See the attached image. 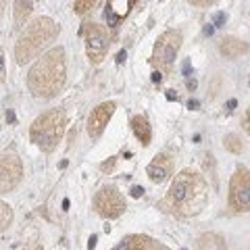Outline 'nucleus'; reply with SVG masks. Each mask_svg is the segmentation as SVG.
Segmentation results:
<instances>
[{
  "instance_id": "2",
  "label": "nucleus",
  "mask_w": 250,
  "mask_h": 250,
  "mask_svg": "<svg viewBox=\"0 0 250 250\" xmlns=\"http://www.w3.org/2000/svg\"><path fill=\"white\" fill-rule=\"evenodd\" d=\"M67 80L65 48L54 46L34 62L27 73V88L36 98H54Z\"/></svg>"
},
{
  "instance_id": "9",
  "label": "nucleus",
  "mask_w": 250,
  "mask_h": 250,
  "mask_svg": "<svg viewBox=\"0 0 250 250\" xmlns=\"http://www.w3.org/2000/svg\"><path fill=\"white\" fill-rule=\"evenodd\" d=\"M23 177L21 159L15 152L0 154V194L11 192Z\"/></svg>"
},
{
  "instance_id": "28",
  "label": "nucleus",
  "mask_w": 250,
  "mask_h": 250,
  "mask_svg": "<svg viewBox=\"0 0 250 250\" xmlns=\"http://www.w3.org/2000/svg\"><path fill=\"white\" fill-rule=\"evenodd\" d=\"M186 85H188V90H190V92H194V90H196V85H198V83H196V80H188V82H186Z\"/></svg>"
},
{
  "instance_id": "29",
  "label": "nucleus",
  "mask_w": 250,
  "mask_h": 250,
  "mask_svg": "<svg viewBox=\"0 0 250 250\" xmlns=\"http://www.w3.org/2000/svg\"><path fill=\"white\" fill-rule=\"evenodd\" d=\"M238 106V103H236V98H231V100H228V111H233V108Z\"/></svg>"
},
{
  "instance_id": "32",
  "label": "nucleus",
  "mask_w": 250,
  "mask_h": 250,
  "mask_svg": "<svg viewBox=\"0 0 250 250\" xmlns=\"http://www.w3.org/2000/svg\"><path fill=\"white\" fill-rule=\"evenodd\" d=\"M123 61H125V50H121L119 54H117V62H119V65H121Z\"/></svg>"
},
{
  "instance_id": "1",
  "label": "nucleus",
  "mask_w": 250,
  "mask_h": 250,
  "mask_svg": "<svg viewBox=\"0 0 250 250\" xmlns=\"http://www.w3.org/2000/svg\"><path fill=\"white\" fill-rule=\"evenodd\" d=\"M208 200V184L198 171L184 169L173 177L159 208L175 217H194L205 208Z\"/></svg>"
},
{
  "instance_id": "27",
  "label": "nucleus",
  "mask_w": 250,
  "mask_h": 250,
  "mask_svg": "<svg viewBox=\"0 0 250 250\" xmlns=\"http://www.w3.org/2000/svg\"><path fill=\"white\" fill-rule=\"evenodd\" d=\"M225 19H228V17H225L223 13H217V17H215V23H217V27H221L223 23H225Z\"/></svg>"
},
{
  "instance_id": "13",
  "label": "nucleus",
  "mask_w": 250,
  "mask_h": 250,
  "mask_svg": "<svg viewBox=\"0 0 250 250\" xmlns=\"http://www.w3.org/2000/svg\"><path fill=\"white\" fill-rule=\"evenodd\" d=\"M138 2H131V0H111L106 2V11H104V19L108 23V27H117L121 25V21L127 17V13L131 6H136Z\"/></svg>"
},
{
  "instance_id": "11",
  "label": "nucleus",
  "mask_w": 250,
  "mask_h": 250,
  "mask_svg": "<svg viewBox=\"0 0 250 250\" xmlns=\"http://www.w3.org/2000/svg\"><path fill=\"white\" fill-rule=\"evenodd\" d=\"M113 250H169V248L165 244H161V242H156L150 236L131 233V236H125Z\"/></svg>"
},
{
  "instance_id": "3",
  "label": "nucleus",
  "mask_w": 250,
  "mask_h": 250,
  "mask_svg": "<svg viewBox=\"0 0 250 250\" xmlns=\"http://www.w3.org/2000/svg\"><path fill=\"white\" fill-rule=\"evenodd\" d=\"M59 25L50 17H38L36 21H31L15 44V59L19 65H25L31 59H36L59 36Z\"/></svg>"
},
{
  "instance_id": "26",
  "label": "nucleus",
  "mask_w": 250,
  "mask_h": 250,
  "mask_svg": "<svg viewBox=\"0 0 250 250\" xmlns=\"http://www.w3.org/2000/svg\"><path fill=\"white\" fill-rule=\"evenodd\" d=\"M190 4H192V6H210L213 2H210V0H192Z\"/></svg>"
},
{
  "instance_id": "19",
  "label": "nucleus",
  "mask_w": 250,
  "mask_h": 250,
  "mask_svg": "<svg viewBox=\"0 0 250 250\" xmlns=\"http://www.w3.org/2000/svg\"><path fill=\"white\" fill-rule=\"evenodd\" d=\"M11 221H13V208L6 205V202L0 200V233L9 228Z\"/></svg>"
},
{
  "instance_id": "14",
  "label": "nucleus",
  "mask_w": 250,
  "mask_h": 250,
  "mask_svg": "<svg viewBox=\"0 0 250 250\" xmlns=\"http://www.w3.org/2000/svg\"><path fill=\"white\" fill-rule=\"evenodd\" d=\"M219 52H221L225 59H238L248 52V42L240 40V38H233V36H225L223 40L219 42Z\"/></svg>"
},
{
  "instance_id": "22",
  "label": "nucleus",
  "mask_w": 250,
  "mask_h": 250,
  "mask_svg": "<svg viewBox=\"0 0 250 250\" xmlns=\"http://www.w3.org/2000/svg\"><path fill=\"white\" fill-rule=\"evenodd\" d=\"M6 80V67H4V52L0 48V83Z\"/></svg>"
},
{
  "instance_id": "25",
  "label": "nucleus",
  "mask_w": 250,
  "mask_h": 250,
  "mask_svg": "<svg viewBox=\"0 0 250 250\" xmlns=\"http://www.w3.org/2000/svg\"><path fill=\"white\" fill-rule=\"evenodd\" d=\"M142 194H144V188L142 186H134V188H131V196H134V198H140Z\"/></svg>"
},
{
  "instance_id": "20",
  "label": "nucleus",
  "mask_w": 250,
  "mask_h": 250,
  "mask_svg": "<svg viewBox=\"0 0 250 250\" xmlns=\"http://www.w3.org/2000/svg\"><path fill=\"white\" fill-rule=\"evenodd\" d=\"M202 165H205V169H207V171L210 169V179H213V188L217 190L219 182H217V171H215V159H213V154L207 152L205 156H202Z\"/></svg>"
},
{
  "instance_id": "31",
  "label": "nucleus",
  "mask_w": 250,
  "mask_h": 250,
  "mask_svg": "<svg viewBox=\"0 0 250 250\" xmlns=\"http://www.w3.org/2000/svg\"><path fill=\"white\" fill-rule=\"evenodd\" d=\"M94 246H96V236H92L90 242H88V250H94Z\"/></svg>"
},
{
  "instance_id": "34",
  "label": "nucleus",
  "mask_w": 250,
  "mask_h": 250,
  "mask_svg": "<svg viewBox=\"0 0 250 250\" xmlns=\"http://www.w3.org/2000/svg\"><path fill=\"white\" fill-rule=\"evenodd\" d=\"M198 100H190V103H188V106H190V108H198Z\"/></svg>"
},
{
  "instance_id": "33",
  "label": "nucleus",
  "mask_w": 250,
  "mask_h": 250,
  "mask_svg": "<svg viewBox=\"0 0 250 250\" xmlns=\"http://www.w3.org/2000/svg\"><path fill=\"white\" fill-rule=\"evenodd\" d=\"M167 98L169 100H177V94H173V90H167Z\"/></svg>"
},
{
  "instance_id": "23",
  "label": "nucleus",
  "mask_w": 250,
  "mask_h": 250,
  "mask_svg": "<svg viewBox=\"0 0 250 250\" xmlns=\"http://www.w3.org/2000/svg\"><path fill=\"white\" fill-rule=\"evenodd\" d=\"M113 167H115V156H111V159L104 161L103 165H100V169H103V171H111Z\"/></svg>"
},
{
  "instance_id": "36",
  "label": "nucleus",
  "mask_w": 250,
  "mask_h": 250,
  "mask_svg": "<svg viewBox=\"0 0 250 250\" xmlns=\"http://www.w3.org/2000/svg\"><path fill=\"white\" fill-rule=\"evenodd\" d=\"M205 34H208V36H210V34H213V27L207 25V27H205Z\"/></svg>"
},
{
  "instance_id": "6",
  "label": "nucleus",
  "mask_w": 250,
  "mask_h": 250,
  "mask_svg": "<svg viewBox=\"0 0 250 250\" xmlns=\"http://www.w3.org/2000/svg\"><path fill=\"white\" fill-rule=\"evenodd\" d=\"M82 36L85 40V52H88L90 62L98 65V62L106 57L108 48H111L108 29L104 25H98V23H83Z\"/></svg>"
},
{
  "instance_id": "24",
  "label": "nucleus",
  "mask_w": 250,
  "mask_h": 250,
  "mask_svg": "<svg viewBox=\"0 0 250 250\" xmlns=\"http://www.w3.org/2000/svg\"><path fill=\"white\" fill-rule=\"evenodd\" d=\"M242 125H244L246 134L250 136V108H248V111H246V115H244V121H242Z\"/></svg>"
},
{
  "instance_id": "18",
  "label": "nucleus",
  "mask_w": 250,
  "mask_h": 250,
  "mask_svg": "<svg viewBox=\"0 0 250 250\" xmlns=\"http://www.w3.org/2000/svg\"><path fill=\"white\" fill-rule=\"evenodd\" d=\"M223 146L225 150H229L233 154H240L242 150H244V144H242V138L238 134H228L223 138Z\"/></svg>"
},
{
  "instance_id": "37",
  "label": "nucleus",
  "mask_w": 250,
  "mask_h": 250,
  "mask_svg": "<svg viewBox=\"0 0 250 250\" xmlns=\"http://www.w3.org/2000/svg\"><path fill=\"white\" fill-rule=\"evenodd\" d=\"M2 6H4V2H0V13H2Z\"/></svg>"
},
{
  "instance_id": "35",
  "label": "nucleus",
  "mask_w": 250,
  "mask_h": 250,
  "mask_svg": "<svg viewBox=\"0 0 250 250\" xmlns=\"http://www.w3.org/2000/svg\"><path fill=\"white\" fill-rule=\"evenodd\" d=\"M6 121H15V115L9 111V113H6Z\"/></svg>"
},
{
  "instance_id": "7",
  "label": "nucleus",
  "mask_w": 250,
  "mask_h": 250,
  "mask_svg": "<svg viewBox=\"0 0 250 250\" xmlns=\"http://www.w3.org/2000/svg\"><path fill=\"white\" fill-rule=\"evenodd\" d=\"M229 207L236 213H250V169L238 167L229 182Z\"/></svg>"
},
{
  "instance_id": "21",
  "label": "nucleus",
  "mask_w": 250,
  "mask_h": 250,
  "mask_svg": "<svg viewBox=\"0 0 250 250\" xmlns=\"http://www.w3.org/2000/svg\"><path fill=\"white\" fill-rule=\"evenodd\" d=\"M94 6H96V2H94V0H80V2L73 4V11H75L77 15H83V13H88L90 9H94Z\"/></svg>"
},
{
  "instance_id": "12",
  "label": "nucleus",
  "mask_w": 250,
  "mask_h": 250,
  "mask_svg": "<svg viewBox=\"0 0 250 250\" xmlns=\"http://www.w3.org/2000/svg\"><path fill=\"white\" fill-rule=\"evenodd\" d=\"M171 171H173V161H171V156L165 154V152L156 154L154 159L150 161V165L146 167V173L154 184L165 182V179L171 175Z\"/></svg>"
},
{
  "instance_id": "8",
  "label": "nucleus",
  "mask_w": 250,
  "mask_h": 250,
  "mask_svg": "<svg viewBox=\"0 0 250 250\" xmlns=\"http://www.w3.org/2000/svg\"><path fill=\"white\" fill-rule=\"evenodd\" d=\"M94 208L96 213L104 219H115L125 210V198L121 196V192L113 186L100 188L94 196Z\"/></svg>"
},
{
  "instance_id": "17",
  "label": "nucleus",
  "mask_w": 250,
  "mask_h": 250,
  "mask_svg": "<svg viewBox=\"0 0 250 250\" xmlns=\"http://www.w3.org/2000/svg\"><path fill=\"white\" fill-rule=\"evenodd\" d=\"M31 11H34V2H25V0L15 2V23H17V27L29 17Z\"/></svg>"
},
{
  "instance_id": "5",
  "label": "nucleus",
  "mask_w": 250,
  "mask_h": 250,
  "mask_svg": "<svg viewBox=\"0 0 250 250\" xmlns=\"http://www.w3.org/2000/svg\"><path fill=\"white\" fill-rule=\"evenodd\" d=\"M182 42H184V36L179 29H167L159 36L150 57V62L159 69V73H171L173 62L177 59V52L182 48Z\"/></svg>"
},
{
  "instance_id": "30",
  "label": "nucleus",
  "mask_w": 250,
  "mask_h": 250,
  "mask_svg": "<svg viewBox=\"0 0 250 250\" xmlns=\"http://www.w3.org/2000/svg\"><path fill=\"white\" fill-rule=\"evenodd\" d=\"M161 80H163V75H161L159 71H154V73H152V82H154V83H159Z\"/></svg>"
},
{
  "instance_id": "39",
  "label": "nucleus",
  "mask_w": 250,
  "mask_h": 250,
  "mask_svg": "<svg viewBox=\"0 0 250 250\" xmlns=\"http://www.w3.org/2000/svg\"><path fill=\"white\" fill-rule=\"evenodd\" d=\"M248 83H250V82H248Z\"/></svg>"
},
{
  "instance_id": "4",
  "label": "nucleus",
  "mask_w": 250,
  "mask_h": 250,
  "mask_svg": "<svg viewBox=\"0 0 250 250\" xmlns=\"http://www.w3.org/2000/svg\"><path fill=\"white\" fill-rule=\"evenodd\" d=\"M65 123H67V117L62 108H50V111L42 113L31 123V129H29L31 142L44 152H52L62 138Z\"/></svg>"
},
{
  "instance_id": "15",
  "label": "nucleus",
  "mask_w": 250,
  "mask_h": 250,
  "mask_svg": "<svg viewBox=\"0 0 250 250\" xmlns=\"http://www.w3.org/2000/svg\"><path fill=\"white\" fill-rule=\"evenodd\" d=\"M131 129H134L136 138L142 142V146L150 144V140H152V127H150V123H148V119H146L144 115L131 117Z\"/></svg>"
},
{
  "instance_id": "10",
  "label": "nucleus",
  "mask_w": 250,
  "mask_h": 250,
  "mask_svg": "<svg viewBox=\"0 0 250 250\" xmlns=\"http://www.w3.org/2000/svg\"><path fill=\"white\" fill-rule=\"evenodd\" d=\"M115 108H117V104L111 100V103L98 104V106L90 113V117H88V134H90L92 140L100 138V134H103L104 127L108 125V121H111V117H113V113H115Z\"/></svg>"
},
{
  "instance_id": "38",
  "label": "nucleus",
  "mask_w": 250,
  "mask_h": 250,
  "mask_svg": "<svg viewBox=\"0 0 250 250\" xmlns=\"http://www.w3.org/2000/svg\"><path fill=\"white\" fill-rule=\"evenodd\" d=\"M38 250H42V248H38Z\"/></svg>"
},
{
  "instance_id": "16",
  "label": "nucleus",
  "mask_w": 250,
  "mask_h": 250,
  "mask_svg": "<svg viewBox=\"0 0 250 250\" xmlns=\"http://www.w3.org/2000/svg\"><path fill=\"white\" fill-rule=\"evenodd\" d=\"M198 248L200 250H228L225 240L219 236V233H205V236H200Z\"/></svg>"
}]
</instances>
